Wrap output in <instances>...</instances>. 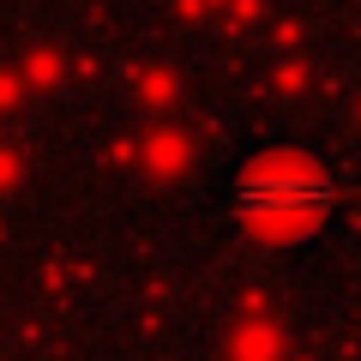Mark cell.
Returning a JSON list of instances; mask_svg holds the SVG:
<instances>
[{"mask_svg":"<svg viewBox=\"0 0 361 361\" xmlns=\"http://www.w3.org/2000/svg\"><path fill=\"white\" fill-rule=\"evenodd\" d=\"M235 199H241V211H253V217H307V211H319L325 199H331V187H325L319 175H307V169H247L241 187H235Z\"/></svg>","mask_w":361,"mask_h":361,"instance_id":"obj_1","label":"cell"}]
</instances>
